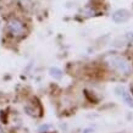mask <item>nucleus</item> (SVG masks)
I'll list each match as a JSON object with an SVG mask.
<instances>
[{"label":"nucleus","instance_id":"1","mask_svg":"<svg viewBox=\"0 0 133 133\" xmlns=\"http://www.w3.org/2000/svg\"><path fill=\"white\" fill-rule=\"evenodd\" d=\"M9 29L10 32L14 34V36H20L23 33V24L22 22H20L16 18H12V20L9 21Z\"/></svg>","mask_w":133,"mask_h":133},{"label":"nucleus","instance_id":"2","mask_svg":"<svg viewBox=\"0 0 133 133\" xmlns=\"http://www.w3.org/2000/svg\"><path fill=\"white\" fill-rule=\"evenodd\" d=\"M129 12L127 10H117L115 14L112 15V20L117 23H121V22H126L129 18Z\"/></svg>","mask_w":133,"mask_h":133},{"label":"nucleus","instance_id":"3","mask_svg":"<svg viewBox=\"0 0 133 133\" xmlns=\"http://www.w3.org/2000/svg\"><path fill=\"white\" fill-rule=\"evenodd\" d=\"M114 66H115V67H118V70H120V71L128 72L127 64H126L123 60H121V59H114Z\"/></svg>","mask_w":133,"mask_h":133},{"label":"nucleus","instance_id":"4","mask_svg":"<svg viewBox=\"0 0 133 133\" xmlns=\"http://www.w3.org/2000/svg\"><path fill=\"white\" fill-rule=\"evenodd\" d=\"M51 75H52V76H55L56 78H60V77H61L60 70H57V69H51Z\"/></svg>","mask_w":133,"mask_h":133},{"label":"nucleus","instance_id":"5","mask_svg":"<svg viewBox=\"0 0 133 133\" xmlns=\"http://www.w3.org/2000/svg\"><path fill=\"white\" fill-rule=\"evenodd\" d=\"M126 39L128 42H133V33H127L126 34Z\"/></svg>","mask_w":133,"mask_h":133}]
</instances>
